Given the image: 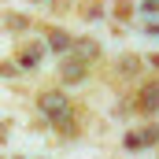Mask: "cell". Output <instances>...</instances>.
<instances>
[{"mask_svg":"<svg viewBox=\"0 0 159 159\" xmlns=\"http://www.w3.org/2000/svg\"><path fill=\"white\" fill-rule=\"evenodd\" d=\"M85 78V63L81 59H67L63 63V81H81Z\"/></svg>","mask_w":159,"mask_h":159,"instance_id":"cell-3","label":"cell"},{"mask_svg":"<svg viewBox=\"0 0 159 159\" xmlns=\"http://www.w3.org/2000/svg\"><path fill=\"white\" fill-rule=\"evenodd\" d=\"M67 107H70V104H67V96H63V93H44V96H41V111H44V115H52V119L67 115Z\"/></svg>","mask_w":159,"mask_h":159,"instance_id":"cell-1","label":"cell"},{"mask_svg":"<svg viewBox=\"0 0 159 159\" xmlns=\"http://www.w3.org/2000/svg\"><path fill=\"white\" fill-rule=\"evenodd\" d=\"M122 74H137V59H133V56L122 59Z\"/></svg>","mask_w":159,"mask_h":159,"instance_id":"cell-6","label":"cell"},{"mask_svg":"<svg viewBox=\"0 0 159 159\" xmlns=\"http://www.w3.org/2000/svg\"><path fill=\"white\" fill-rule=\"evenodd\" d=\"M37 59H41V48H37V44H30V48H22V63H30V67H34Z\"/></svg>","mask_w":159,"mask_h":159,"instance_id":"cell-5","label":"cell"},{"mask_svg":"<svg viewBox=\"0 0 159 159\" xmlns=\"http://www.w3.org/2000/svg\"><path fill=\"white\" fill-rule=\"evenodd\" d=\"M141 111H159V78L152 85H144V93H141Z\"/></svg>","mask_w":159,"mask_h":159,"instance_id":"cell-2","label":"cell"},{"mask_svg":"<svg viewBox=\"0 0 159 159\" xmlns=\"http://www.w3.org/2000/svg\"><path fill=\"white\" fill-rule=\"evenodd\" d=\"M52 48L56 52H67L70 48V34H52Z\"/></svg>","mask_w":159,"mask_h":159,"instance_id":"cell-4","label":"cell"}]
</instances>
